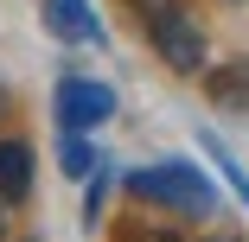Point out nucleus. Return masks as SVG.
Returning a JSON list of instances; mask_svg holds the SVG:
<instances>
[{"mask_svg":"<svg viewBox=\"0 0 249 242\" xmlns=\"http://www.w3.org/2000/svg\"><path fill=\"white\" fill-rule=\"evenodd\" d=\"M128 198H141V204H160V210H179V217H211V210H217V191H211V178L198 172V166H179V160L128 172Z\"/></svg>","mask_w":249,"mask_h":242,"instance_id":"1","label":"nucleus"},{"mask_svg":"<svg viewBox=\"0 0 249 242\" xmlns=\"http://www.w3.org/2000/svg\"><path fill=\"white\" fill-rule=\"evenodd\" d=\"M147 38H154V51L173 70H198L205 64V32H198V19L179 7V0H160V7L147 13Z\"/></svg>","mask_w":249,"mask_h":242,"instance_id":"2","label":"nucleus"},{"mask_svg":"<svg viewBox=\"0 0 249 242\" xmlns=\"http://www.w3.org/2000/svg\"><path fill=\"white\" fill-rule=\"evenodd\" d=\"M115 115V89L96 83V77H64L58 83V128H103Z\"/></svg>","mask_w":249,"mask_h":242,"instance_id":"3","label":"nucleus"},{"mask_svg":"<svg viewBox=\"0 0 249 242\" xmlns=\"http://www.w3.org/2000/svg\"><path fill=\"white\" fill-rule=\"evenodd\" d=\"M32 178H38L32 140L0 134V204H26V198H32Z\"/></svg>","mask_w":249,"mask_h":242,"instance_id":"4","label":"nucleus"},{"mask_svg":"<svg viewBox=\"0 0 249 242\" xmlns=\"http://www.w3.org/2000/svg\"><path fill=\"white\" fill-rule=\"evenodd\" d=\"M45 26L64 45H103V19L89 0H45Z\"/></svg>","mask_w":249,"mask_h":242,"instance_id":"5","label":"nucleus"},{"mask_svg":"<svg viewBox=\"0 0 249 242\" xmlns=\"http://www.w3.org/2000/svg\"><path fill=\"white\" fill-rule=\"evenodd\" d=\"M58 166H64V178H89V172H96V147L83 140V128H64V153H58Z\"/></svg>","mask_w":249,"mask_h":242,"instance_id":"6","label":"nucleus"},{"mask_svg":"<svg viewBox=\"0 0 249 242\" xmlns=\"http://www.w3.org/2000/svg\"><path fill=\"white\" fill-rule=\"evenodd\" d=\"M0 121H7V89H0Z\"/></svg>","mask_w":249,"mask_h":242,"instance_id":"7","label":"nucleus"}]
</instances>
